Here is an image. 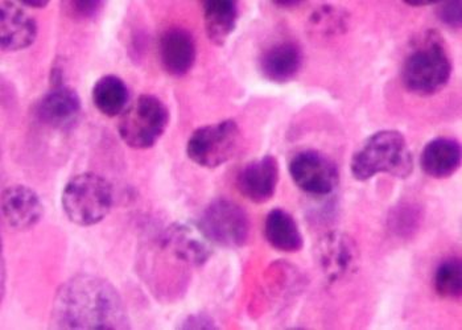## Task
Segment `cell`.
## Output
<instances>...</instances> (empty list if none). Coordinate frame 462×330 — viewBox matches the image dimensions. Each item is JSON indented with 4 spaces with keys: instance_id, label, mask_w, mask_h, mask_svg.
Segmentation results:
<instances>
[{
    "instance_id": "cell-17",
    "label": "cell",
    "mask_w": 462,
    "mask_h": 330,
    "mask_svg": "<svg viewBox=\"0 0 462 330\" xmlns=\"http://www.w3.org/2000/svg\"><path fill=\"white\" fill-rule=\"evenodd\" d=\"M421 168L433 179L450 178L461 163V146L450 138L433 139L424 147Z\"/></svg>"
},
{
    "instance_id": "cell-3",
    "label": "cell",
    "mask_w": 462,
    "mask_h": 330,
    "mask_svg": "<svg viewBox=\"0 0 462 330\" xmlns=\"http://www.w3.org/2000/svg\"><path fill=\"white\" fill-rule=\"evenodd\" d=\"M350 170L353 178L358 181L370 180L378 173L407 179L413 170L412 153L401 133L379 131L356 151Z\"/></svg>"
},
{
    "instance_id": "cell-22",
    "label": "cell",
    "mask_w": 462,
    "mask_h": 330,
    "mask_svg": "<svg viewBox=\"0 0 462 330\" xmlns=\"http://www.w3.org/2000/svg\"><path fill=\"white\" fill-rule=\"evenodd\" d=\"M433 286L440 298H460L462 294V264L460 258L445 259L439 264Z\"/></svg>"
},
{
    "instance_id": "cell-26",
    "label": "cell",
    "mask_w": 462,
    "mask_h": 330,
    "mask_svg": "<svg viewBox=\"0 0 462 330\" xmlns=\"http://www.w3.org/2000/svg\"><path fill=\"white\" fill-rule=\"evenodd\" d=\"M180 328L214 329L217 328V325L209 316L204 315V313H199V315L189 316V317L182 323V325L180 326Z\"/></svg>"
},
{
    "instance_id": "cell-25",
    "label": "cell",
    "mask_w": 462,
    "mask_h": 330,
    "mask_svg": "<svg viewBox=\"0 0 462 330\" xmlns=\"http://www.w3.org/2000/svg\"><path fill=\"white\" fill-rule=\"evenodd\" d=\"M438 16L445 25L450 28L461 27V2L441 3Z\"/></svg>"
},
{
    "instance_id": "cell-23",
    "label": "cell",
    "mask_w": 462,
    "mask_h": 330,
    "mask_svg": "<svg viewBox=\"0 0 462 330\" xmlns=\"http://www.w3.org/2000/svg\"><path fill=\"white\" fill-rule=\"evenodd\" d=\"M419 224V215L412 207H399L393 213L392 225L398 234H410Z\"/></svg>"
},
{
    "instance_id": "cell-13",
    "label": "cell",
    "mask_w": 462,
    "mask_h": 330,
    "mask_svg": "<svg viewBox=\"0 0 462 330\" xmlns=\"http://www.w3.org/2000/svg\"><path fill=\"white\" fill-rule=\"evenodd\" d=\"M209 243L199 226L195 229L187 225H172L162 237V249L190 266L207 263L212 255Z\"/></svg>"
},
{
    "instance_id": "cell-5",
    "label": "cell",
    "mask_w": 462,
    "mask_h": 330,
    "mask_svg": "<svg viewBox=\"0 0 462 330\" xmlns=\"http://www.w3.org/2000/svg\"><path fill=\"white\" fill-rule=\"evenodd\" d=\"M170 124V110L158 96H139L125 107L118 124V133L128 147L147 150L155 146Z\"/></svg>"
},
{
    "instance_id": "cell-11",
    "label": "cell",
    "mask_w": 462,
    "mask_h": 330,
    "mask_svg": "<svg viewBox=\"0 0 462 330\" xmlns=\"http://www.w3.org/2000/svg\"><path fill=\"white\" fill-rule=\"evenodd\" d=\"M279 181V164L275 156L251 161L239 170L236 188L247 200L263 204L275 195Z\"/></svg>"
},
{
    "instance_id": "cell-2",
    "label": "cell",
    "mask_w": 462,
    "mask_h": 330,
    "mask_svg": "<svg viewBox=\"0 0 462 330\" xmlns=\"http://www.w3.org/2000/svg\"><path fill=\"white\" fill-rule=\"evenodd\" d=\"M452 76V60L438 31L423 33L402 67V81L409 92L433 96L441 92Z\"/></svg>"
},
{
    "instance_id": "cell-10",
    "label": "cell",
    "mask_w": 462,
    "mask_h": 330,
    "mask_svg": "<svg viewBox=\"0 0 462 330\" xmlns=\"http://www.w3.org/2000/svg\"><path fill=\"white\" fill-rule=\"evenodd\" d=\"M2 215L8 226L23 232L42 221L44 205L35 190L25 185H13L3 190Z\"/></svg>"
},
{
    "instance_id": "cell-7",
    "label": "cell",
    "mask_w": 462,
    "mask_h": 330,
    "mask_svg": "<svg viewBox=\"0 0 462 330\" xmlns=\"http://www.w3.org/2000/svg\"><path fill=\"white\" fill-rule=\"evenodd\" d=\"M241 130L236 122H218L199 127L190 135L187 155L193 163L205 168L221 167L238 152Z\"/></svg>"
},
{
    "instance_id": "cell-18",
    "label": "cell",
    "mask_w": 462,
    "mask_h": 330,
    "mask_svg": "<svg viewBox=\"0 0 462 330\" xmlns=\"http://www.w3.org/2000/svg\"><path fill=\"white\" fill-rule=\"evenodd\" d=\"M204 23L208 39L222 47L236 27L238 3L231 0H209L204 5Z\"/></svg>"
},
{
    "instance_id": "cell-24",
    "label": "cell",
    "mask_w": 462,
    "mask_h": 330,
    "mask_svg": "<svg viewBox=\"0 0 462 330\" xmlns=\"http://www.w3.org/2000/svg\"><path fill=\"white\" fill-rule=\"evenodd\" d=\"M102 5L104 3L97 2V0H89V2L77 0V2L65 3V8H67V13L70 14L73 18L88 19L96 15L101 10Z\"/></svg>"
},
{
    "instance_id": "cell-19",
    "label": "cell",
    "mask_w": 462,
    "mask_h": 330,
    "mask_svg": "<svg viewBox=\"0 0 462 330\" xmlns=\"http://www.w3.org/2000/svg\"><path fill=\"white\" fill-rule=\"evenodd\" d=\"M264 235L268 243L282 252H300L304 243L295 218L283 209H273L268 213L264 222Z\"/></svg>"
},
{
    "instance_id": "cell-14",
    "label": "cell",
    "mask_w": 462,
    "mask_h": 330,
    "mask_svg": "<svg viewBox=\"0 0 462 330\" xmlns=\"http://www.w3.org/2000/svg\"><path fill=\"white\" fill-rule=\"evenodd\" d=\"M81 114V99L76 90L60 85L45 94L36 106V116L53 129H69Z\"/></svg>"
},
{
    "instance_id": "cell-1",
    "label": "cell",
    "mask_w": 462,
    "mask_h": 330,
    "mask_svg": "<svg viewBox=\"0 0 462 330\" xmlns=\"http://www.w3.org/2000/svg\"><path fill=\"white\" fill-rule=\"evenodd\" d=\"M51 325L56 329H130L124 298L113 284L79 275L62 284L53 300Z\"/></svg>"
},
{
    "instance_id": "cell-15",
    "label": "cell",
    "mask_w": 462,
    "mask_h": 330,
    "mask_svg": "<svg viewBox=\"0 0 462 330\" xmlns=\"http://www.w3.org/2000/svg\"><path fill=\"white\" fill-rule=\"evenodd\" d=\"M197 48L192 33L184 28H170L159 41V57L162 69L173 77L190 72L196 62Z\"/></svg>"
},
{
    "instance_id": "cell-16",
    "label": "cell",
    "mask_w": 462,
    "mask_h": 330,
    "mask_svg": "<svg viewBox=\"0 0 462 330\" xmlns=\"http://www.w3.org/2000/svg\"><path fill=\"white\" fill-rule=\"evenodd\" d=\"M301 65V48L293 41L276 42L268 47L259 59L262 76L276 84H285L295 78Z\"/></svg>"
},
{
    "instance_id": "cell-6",
    "label": "cell",
    "mask_w": 462,
    "mask_h": 330,
    "mask_svg": "<svg viewBox=\"0 0 462 330\" xmlns=\"http://www.w3.org/2000/svg\"><path fill=\"white\" fill-rule=\"evenodd\" d=\"M199 229L210 243L238 249L249 239L250 221L246 212L227 198L214 200L199 217Z\"/></svg>"
},
{
    "instance_id": "cell-20",
    "label": "cell",
    "mask_w": 462,
    "mask_h": 330,
    "mask_svg": "<svg viewBox=\"0 0 462 330\" xmlns=\"http://www.w3.org/2000/svg\"><path fill=\"white\" fill-rule=\"evenodd\" d=\"M128 87L124 79L114 74L101 77L91 90L94 106L104 115L118 116L127 107Z\"/></svg>"
},
{
    "instance_id": "cell-9",
    "label": "cell",
    "mask_w": 462,
    "mask_h": 330,
    "mask_svg": "<svg viewBox=\"0 0 462 330\" xmlns=\"http://www.w3.org/2000/svg\"><path fill=\"white\" fill-rule=\"evenodd\" d=\"M319 263L329 281H338L356 271L358 247L355 239L341 232L325 234L318 247Z\"/></svg>"
},
{
    "instance_id": "cell-8",
    "label": "cell",
    "mask_w": 462,
    "mask_h": 330,
    "mask_svg": "<svg viewBox=\"0 0 462 330\" xmlns=\"http://www.w3.org/2000/svg\"><path fill=\"white\" fill-rule=\"evenodd\" d=\"M290 175L302 192L328 196L337 188L339 176L336 164L319 151L296 153L290 161Z\"/></svg>"
},
{
    "instance_id": "cell-4",
    "label": "cell",
    "mask_w": 462,
    "mask_h": 330,
    "mask_svg": "<svg viewBox=\"0 0 462 330\" xmlns=\"http://www.w3.org/2000/svg\"><path fill=\"white\" fill-rule=\"evenodd\" d=\"M113 188L97 173H81L65 185L62 209L73 224L93 226L106 218L113 207Z\"/></svg>"
},
{
    "instance_id": "cell-21",
    "label": "cell",
    "mask_w": 462,
    "mask_h": 330,
    "mask_svg": "<svg viewBox=\"0 0 462 330\" xmlns=\"http://www.w3.org/2000/svg\"><path fill=\"white\" fill-rule=\"evenodd\" d=\"M349 28V14L333 5H321L310 19V33L319 39L342 35Z\"/></svg>"
},
{
    "instance_id": "cell-12",
    "label": "cell",
    "mask_w": 462,
    "mask_h": 330,
    "mask_svg": "<svg viewBox=\"0 0 462 330\" xmlns=\"http://www.w3.org/2000/svg\"><path fill=\"white\" fill-rule=\"evenodd\" d=\"M37 36V23L22 5L15 2L0 3V41L8 52L31 47Z\"/></svg>"
}]
</instances>
